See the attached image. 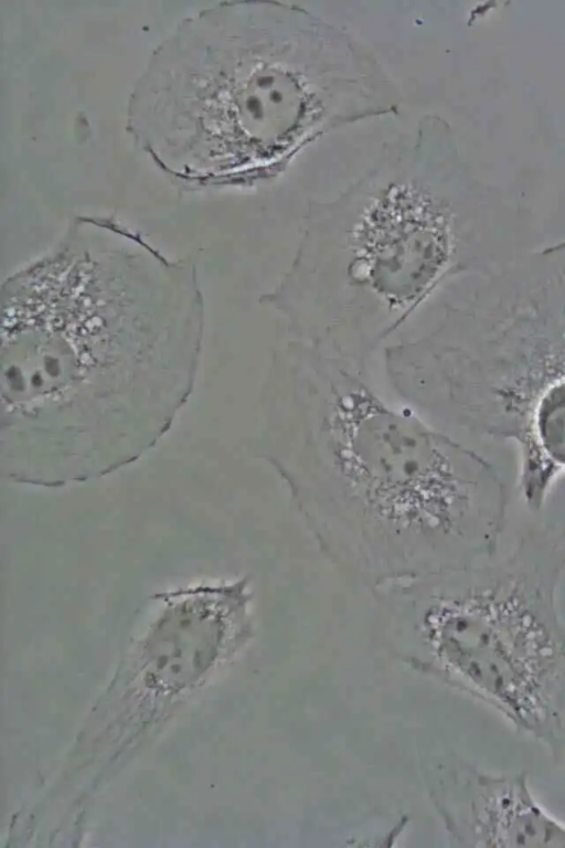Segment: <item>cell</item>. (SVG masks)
I'll return each mask as SVG.
<instances>
[{
	"label": "cell",
	"instance_id": "obj_3",
	"mask_svg": "<svg viewBox=\"0 0 565 848\" xmlns=\"http://www.w3.org/2000/svg\"><path fill=\"white\" fill-rule=\"evenodd\" d=\"M381 186L358 224L355 255L377 294L407 305L429 288L446 263V223L423 178H385Z\"/></svg>",
	"mask_w": 565,
	"mask_h": 848
},
{
	"label": "cell",
	"instance_id": "obj_1",
	"mask_svg": "<svg viewBox=\"0 0 565 848\" xmlns=\"http://www.w3.org/2000/svg\"><path fill=\"white\" fill-rule=\"evenodd\" d=\"M271 459L323 552L373 586L466 565L490 530L481 462L362 389L333 396L315 445Z\"/></svg>",
	"mask_w": 565,
	"mask_h": 848
},
{
	"label": "cell",
	"instance_id": "obj_2",
	"mask_svg": "<svg viewBox=\"0 0 565 848\" xmlns=\"http://www.w3.org/2000/svg\"><path fill=\"white\" fill-rule=\"evenodd\" d=\"M552 583L463 565L374 589L401 659L488 704L565 765V627Z\"/></svg>",
	"mask_w": 565,
	"mask_h": 848
},
{
	"label": "cell",
	"instance_id": "obj_4",
	"mask_svg": "<svg viewBox=\"0 0 565 848\" xmlns=\"http://www.w3.org/2000/svg\"><path fill=\"white\" fill-rule=\"evenodd\" d=\"M436 796L460 846L565 848V822L539 803L523 771L494 774L459 761L443 774Z\"/></svg>",
	"mask_w": 565,
	"mask_h": 848
}]
</instances>
